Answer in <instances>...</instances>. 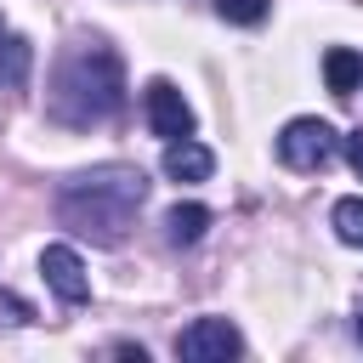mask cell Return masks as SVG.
<instances>
[{"mask_svg": "<svg viewBox=\"0 0 363 363\" xmlns=\"http://www.w3.org/2000/svg\"><path fill=\"white\" fill-rule=\"evenodd\" d=\"M216 11H221V23H238V28H255V23L267 17V0H216Z\"/></svg>", "mask_w": 363, "mask_h": 363, "instance_id": "obj_12", "label": "cell"}, {"mask_svg": "<svg viewBox=\"0 0 363 363\" xmlns=\"http://www.w3.org/2000/svg\"><path fill=\"white\" fill-rule=\"evenodd\" d=\"M142 108H147V125H153V136H164V142H176V136H193V108H187V96H182L170 79H153V85L142 91Z\"/></svg>", "mask_w": 363, "mask_h": 363, "instance_id": "obj_6", "label": "cell"}, {"mask_svg": "<svg viewBox=\"0 0 363 363\" xmlns=\"http://www.w3.org/2000/svg\"><path fill=\"white\" fill-rule=\"evenodd\" d=\"M68 96H79V108L68 119H102V113H113L119 108V62L108 57L96 68V45L79 51V57H68L62 79H57V102H68Z\"/></svg>", "mask_w": 363, "mask_h": 363, "instance_id": "obj_2", "label": "cell"}, {"mask_svg": "<svg viewBox=\"0 0 363 363\" xmlns=\"http://www.w3.org/2000/svg\"><path fill=\"white\" fill-rule=\"evenodd\" d=\"M323 79H329L335 96H352V91L363 85V57H357L352 45H335V51L323 57Z\"/></svg>", "mask_w": 363, "mask_h": 363, "instance_id": "obj_8", "label": "cell"}, {"mask_svg": "<svg viewBox=\"0 0 363 363\" xmlns=\"http://www.w3.org/2000/svg\"><path fill=\"white\" fill-rule=\"evenodd\" d=\"M40 278H45V289H51L62 306H79V301L91 295V272H85V261H79L74 244H45V250H40Z\"/></svg>", "mask_w": 363, "mask_h": 363, "instance_id": "obj_5", "label": "cell"}, {"mask_svg": "<svg viewBox=\"0 0 363 363\" xmlns=\"http://www.w3.org/2000/svg\"><path fill=\"white\" fill-rule=\"evenodd\" d=\"M244 352V335L233 318H193L182 335H176V357L182 363H227Z\"/></svg>", "mask_w": 363, "mask_h": 363, "instance_id": "obj_4", "label": "cell"}, {"mask_svg": "<svg viewBox=\"0 0 363 363\" xmlns=\"http://www.w3.org/2000/svg\"><path fill=\"white\" fill-rule=\"evenodd\" d=\"M335 153H340V136H335L329 119L301 113V119H289V125L278 130V159H284L289 170H323Z\"/></svg>", "mask_w": 363, "mask_h": 363, "instance_id": "obj_3", "label": "cell"}, {"mask_svg": "<svg viewBox=\"0 0 363 363\" xmlns=\"http://www.w3.org/2000/svg\"><path fill=\"white\" fill-rule=\"evenodd\" d=\"M0 323H34V306L11 289H0Z\"/></svg>", "mask_w": 363, "mask_h": 363, "instance_id": "obj_13", "label": "cell"}, {"mask_svg": "<svg viewBox=\"0 0 363 363\" xmlns=\"http://www.w3.org/2000/svg\"><path fill=\"white\" fill-rule=\"evenodd\" d=\"M147 199V176L130 170V164H102V170H85L74 176L62 193H57V216L79 233H91L96 244H119L130 216L142 210Z\"/></svg>", "mask_w": 363, "mask_h": 363, "instance_id": "obj_1", "label": "cell"}, {"mask_svg": "<svg viewBox=\"0 0 363 363\" xmlns=\"http://www.w3.org/2000/svg\"><path fill=\"white\" fill-rule=\"evenodd\" d=\"M210 170H216V153L204 142H193V136L164 142V176L170 182H210Z\"/></svg>", "mask_w": 363, "mask_h": 363, "instance_id": "obj_7", "label": "cell"}, {"mask_svg": "<svg viewBox=\"0 0 363 363\" xmlns=\"http://www.w3.org/2000/svg\"><path fill=\"white\" fill-rule=\"evenodd\" d=\"M329 227H335V238H340V244L363 250V199H335V210H329Z\"/></svg>", "mask_w": 363, "mask_h": 363, "instance_id": "obj_11", "label": "cell"}, {"mask_svg": "<svg viewBox=\"0 0 363 363\" xmlns=\"http://www.w3.org/2000/svg\"><path fill=\"white\" fill-rule=\"evenodd\" d=\"M204 227H210V210H204V204H176V210L164 216V238H170V244H199Z\"/></svg>", "mask_w": 363, "mask_h": 363, "instance_id": "obj_9", "label": "cell"}, {"mask_svg": "<svg viewBox=\"0 0 363 363\" xmlns=\"http://www.w3.org/2000/svg\"><path fill=\"white\" fill-rule=\"evenodd\" d=\"M357 335H363V318H357Z\"/></svg>", "mask_w": 363, "mask_h": 363, "instance_id": "obj_15", "label": "cell"}, {"mask_svg": "<svg viewBox=\"0 0 363 363\" xmlns=\"http://www.w3.org/2000/svg\"><path fill=\"white\" fill-rule=\"evenodd\" d=\"M28 62H34V45L11 34V40L0 45V91H17V85L28 79Z\"/></svg>", "mask_w": 363, "mask_h": 363, "instance_id": "obj_10", "label": "cell"}, {"mask_svg": "<svg viewBox=\"0 0 363 363\" xmlns=\"http://www.w3.org/2000/svg\"><path fill=\"white\" fill-rule=\"evenodd\" d=\"M340 153H346V164H352V176L363 182V130H352V136H340Z\"/></svg>", "mask_w": 363, "mask_h": 363, "instance_id": "obj_14", "label": "cell"}]
</instances>
